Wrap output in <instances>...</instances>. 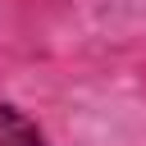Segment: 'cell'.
<instances>
[{
  "mask_svg": "<svg viewBox=\"0 0 146 146\" xmlns=\"http://www.w3.org/2000/svg\"><path fill=\"white\" fill-rule=\"evenodd\" d=\"M0 146H41V132L14 105H0Z\"/></svg>",
  "mask_w": 146,
  "mask_h": 146,
  "instance_id": "cell-1",
  "label": "cell"
}]
</instances>
